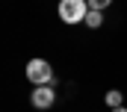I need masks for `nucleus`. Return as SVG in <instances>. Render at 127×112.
<instances>
[{
	"label": "nucleus",
	"instance_id": "nucleus-3",
	"mask_svg": "<svg viewBox=\"0 0 127 112\" xmlns=\"http://www.w3.org/2000/svg\"><path fill=\"white\" fill-rule=\"evenodd\" d=\"M30 100H32V106H35V109H47V106H53L56 94H53V88H50V85H35Z\"/></svg>",
	"mask_w": 127,
	"mask_h": 112
},
{
	"label": "nucleus",
	"instance_id": "nucleus-1",
	"mask_svg": "<svg viewBox=\"0 0 127 112\" xmlns=\"http://www.w3.org/2000/svg\"><path fill=\"white\" fill-rule=\"evenodd\" d=\"M27 80L32 85H50L53 83V68L47 59H30L27 62Z\"/></svg>",
	"mask_w": 127,
	"mask_h": 112
},
{
	"label": "nucleus",
	"instance_id": "nucleus-6",
	"mask_svg": "<svg viewBox=\"0 0 127 112\" xmlns=\"http://www.w3.org/2000/svg\"><path fill=\"white\" fill-rule=\"evenodd\" d=\"M106 6H112V0H89V9H97V12H103Z\"/></svg>",
	"mask_w": 127,
	"mask_h": 112
},
{
	"label": "nucleus",
	"instance_id": "nucleus-2",
	"mask_svg": "<svg viewBox=\"0 0 127 112\" xmlns=\"http://www.w3.org/2000/svg\"><path fill=\"white\" fill-rule=\"evenodd\" d=\"M86 15H89L86 0H59V18L65 24H80L86 21Z\"/></svg>",
	"mask_w": 127,
	"mask_h": 112
},
{
	"label": "nucleus",
	"instance_id": "nucleus-7",
	"mask_svg": "<svg viewBox=\"0 0 127 112\" xmlns=\"http://www.w3.org/2000/svg\"><path fill=\"white\" fill-rule=\"evenodd\" d=\"M112 112H127V109H124V106H118V109H112Z\"/></svg>",
	"mask_w": 127,
	"mask_h": 112
},
{
	"label": "nucleus",
	"instance_id": "nucleus-5",
	"mask_svg": "<svg viewBox=\"0 0 127 112\" xmlns=\"http://www.w3.org/2000/svg\"><path fill=\"white\" fill-rule=\"evenodd\" d=\"M86 24H89V27H100V24H103V15H100L97 9H89V15H86Z\"/></svg>",
	"mask_w": 127,
	"mask_h": 112
},
{
	"label": "nucleus",
	"instance_id": "nucleus-4",
	"mask_svg": "<svg viewBox=\"0 0 127 112\" xmlns=\"http://www.w3.org/2000/svg\"><path fill=\"white\" fill-rule=\"evenodd\" d=\"M103 100H106V106H109V109H118V106H121V91H118V88H112V91H106V97H103Z\"/></svg>",
	"mask_w": 127,
	"mask_h": 112
}]
</instances>
